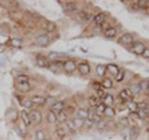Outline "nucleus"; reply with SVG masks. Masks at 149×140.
<instances>
[{
    "mask_svg": "<svg viewBox=\"0 0 149 140\" xmlns=\"http://www.w3.org/2000/svg\"><path fill=\"white\" fill-rule=\"evenodd\" d=\"M120 123H122V124L124 125V127H128V125H129V119H128V118H125V116H124V118L120 119Z\"/></svg>",
    "mask_w": 149,
    "mask_h": 140,
    "instance_id": "49530a36",
    "label": "nucleus"
},
{
    "mask_svg": "<svg viewBox=\"0 0 149 140\" xmlns=\"http://www.w3.org/2000/svg\"><path fill=\"white\" fill-rule=\"evenodd\" d=\"M67 132H68L67 129H63V128H57V135H58V137H61V138L66 137V135H67Z\"/></svg>",
    "mask_w": 149,
    "mask_h": 140,
    "instance_id": "58836bf2",
    "label": "nucleus"
},
{
    "mask_svg": "<svg viewBox=\"0 0 149 140\" xmlns=\"http://www.w3.org/2000/svg\"><path fill=\"white\" fill-rule=\"evenodd\" d=\"M49 68L52 72H60L63 69V61H54L49 64Z\"/></svg>",
    "mask_w": 149,
    "mask_h": 140,
    "instance_id": "20e7f679",
    "label": "nucleus"
},
{
    "mask_svg": "<svg viewBox=\"0 0 149 140\" xmlns=\"http://www.w3.org/2000/svg\"><path fill=\"white\" fill-rule=\"evenodd\" d=\"M46 118H47V122L50 124H55V123H57V114L55 113V112L52 110H50L47 115H46Z\"/></svg>",
    "mask_w": 149,
    "mask_h": 140,
    "instance_id": "aec40b11",
    "label": "nucleus"
},
{
    "mask_svg": "<svg viewBox=\"0 0 149 140\" xmlns=\"http://www.w3.org/2000/svg\"><path fill=\"white\" fill-rule=\"evenodd\" d=\"M119 42H120V44H123V45H132V44L134 42L133 36L130 35V34H123L122 36H120Z\"/></svg>",
    "mask_w": 149,
    "mask_h": 140,
    "instance_id": "1a4fd4ad",
    "label": "nucleus"
},
{
    "mask_svg": "<svg viewBox=\"0 0 149 140\" xmlns=\"http://www.w3.org/2000/svg\"><path fill=\"white\" fill-rule=\"evenodd\" d=\"M138 86H139L141 92H148L149 91V79H142V81L138 83Z\"/></svg>",
    "mask_w": 149,
    "mask_h": 140,
    "instance_id": "a211bd4d",
    "label": "nucleus"
},
{
    "mask_svg": "<svg viewBox=\"0 0 149 140\" xmlns=\"http://www.w3.org/2000/svg\"><path fill=\"white\" fill-rule=\"evenodd\" d=\"M60 55L58 52H50L49 53V60H52V61H57V58L60 57Z\"/></svg>",
    "mask_w": 149,
    "mask_h": 140,
    "instance_id": "ea45409f",
    "label": "nucleus"
},
{
    "mask_svg": "<svg viewBox=\"0 0 149 140\" xmlns=\"http://www.w3.org/2000/svg\"><path fill=\"white\" fill-rule=\"evenodd\" d=\"M119 97L120 99L127 102V103H129V102H133V94L130 93L129 89H127V88H124V89H122L119 92Z\"/></svg>",
    "mask_w": 149,
    "mask_h": 140,
    "instance_id": "7ed1b4c3",
    "label": "nucleus"
},
{
    "mask_svg": "<svg viewBox=\"0 0 149 140\" xmlns=\"http://www.w3.org/2000/svg\"><path fill=\"white\" fill-rule=\"evenodd\" d=\"M129 91H130V93H132L133 96H138L139 93H142L141 89H139V86L138 85H133L132 87L129 88Z\"/></svg>",
    "mask_w": 149,
    "mask_h": 140,
    "instance_id": "473e14b6",
    "label": "nucleus"
},
{
    "mask_svg": "<svg viewBox=\"0 0 149 140\" xmlns=\"http://www.w3.org/2000/svg\"><path fill=\"white\" fill-rule=\"evenodd\" d=\"M106 69H107V72H109L111 74H113V76H116L118 72H119V68L117 64H113V63H108L106 66Z\"/></svg>",
    "mask_w": 149,
    "mask_h": 140,
    "instance_id": "2eb2a0df",
    "label": "nucleus"
},
{
    "mask_svg": "<svg viewBox=\"0 0 149 140\" xmlns=\"http://www.w3.org/2000/svg\"><path fill=\"white\" fill-rule=\"evenodd\" d=\"M96 71H97V76L103 78V77H104V74H106V72H107V69H106V66H104V64H97Z\"/></svg>",
    "mask_w": 149,
    "mask_h": 140,
    "instance_id": "4be33fe9",
    "label": "nucleus"
},
{
    "mask_svg": "<svg viewBox=\"0 0 149 140\" xmlns=\"http://www.w3.org/2000/svg\"><path fill=\"white\" fill-rule=\"evenodd\" d=\"M104 20H106V15L103 12H98L97 15H95V16H93V19H92V21L95 22V25H102L104 22Z\"/></svg>",
    "mask_w": 149,
    "mask_h": 140,
    "instance_id": "9b49d317",
    "label": "nucleus"
},
{
    "mask_svg": "<svg viewBox=\"0 0 149 140\" xmlns=\"http://www.w3.org/2000/svg\"><path fill=\"white\" fill-rule=\"evenodd\" d=\"M88 103H90L91 107H97L100 104V98L98 97H95V96H92L88 98Z\"/></svg>",
    "mask_w": 149,
    "mask_h": 140,
    "instance_id": "bb28decb",
    "label": "nucleus"
},
{
    "mask_svg": "<svg viewBox=\"0 0 149 140\" xmlns=\"http://www.w3.org/2000/svg\"><path fill=\"white\" fill-rule=\"evenodd\" d=\"M97 92V97H100V98H102V99H103L104 98V96H106V93L102 91V89H100V91H96Z\"/></svg>",
    "mask_w": 149,
    "mask_h": 140,
    "instance_id": "de8ad7c7",
    "label": "nucleus"
},
{
    "mask_svg": "<svg viewBox=\"0 0 149 140\" xmlns=\"http://www.w3.org/2000/svg\"><path fill=\"white\" fill-rule=\"evenodd\" d=\"M103 114H104L106 116H109V118H112V116L116 115V110H114L113 107H106Z\"/></svg>",
    "mask_w": 149,
    "mask_h": 140,
    "instance_id": "b1692460",
    "label": "nucleus"
},
{
    "mask_svg": "<svg viewBox=\"0 0 149 140\" xmlns=\"http://www.w3.org/2000/svg\"><path fill=\"white\" fill-rule=\"evenodd\" d=\"M77 69L81 74H88L91 72V67H90V64H88V62H81L77 66Z\"/></svg>",
    "mask_w": 149,
    "mask_h": 140,
    "instance_id": "423d86ee",
    "label": "nucleus"
},
{
    "mask_svg": "<svg viewBox=\"0 0 149 140\" xmlns=\"http://www.w3.org/2000/svg\"><path fill=\"white\" fill-rule=\"evenodd\" d=\"M16 88L20 92H29L31 89V86H30V83L27 82V83H16Z\"/></svg>",
    "mask_w": 149,
    "mask_h": 140,
    "instance_id": "f3484780",
    "label": "nucleus"
},
{
    "mask_svg": "<svg viewBox=\"0 0 149 140\" xmlns=\"http://www.w3.org/2000/svg\"><path fill=\"white\" fill-rule=\"evenodd\" d=\"M22 105H24L25 108L30 109L31 107H32V102H31V99H24V100H22Z\"/></svg>",
    "mask_w": 149,
    "mask_h": 140,
    "instance_id": "a19ab883",
    "label": "nucleus"
},
{
    "mask_svg": "<svg viewBox=\"0 0 149 140\" xmlns=\"http://www.w3.org/2000/svg\"><path fill=\"white\" fill-rule=\"evenodd\" d=\"M138 104V110L139 109H148V104H147V102L146 100H142V102H139Z\"/></svg>",
    "mask_w": 149,
    "mask_h": 140,
    "instance_id": "37998d69",
    "label": "nucleus"
},
{
    "mask_svg": "<svg viewBox=\"0 0 149 140\" xmlns=\"http://www.w3.org/2000/svg\"><path fill=\"white\" fill-rule=\"evenodd\" d=\"M11 45L14 47H21L22 46V40L21 39H13L11 40Z\"/></svg>",
    "mask_w": 149,
    "mask_h": 140,
    "instance_id": "e433bc0d",
    "label": "nucleus"
},
{
    "mask_svg": "<svg viewBox=\"0 0 149 140\" xmlns=\"http://www.w3.org/2000/svg\"><path fill=\"white\" fill-rule=\"evenodd\" d=\"M101 87L103 88V89H109V88L113 87V81L109 78V77H103L101 81Z\"/></svg>",
    "mask_w": 149,
    "mask_h": 140,
    "instance_id": "9d476101",
    "label": "nucleus"
},
{
    "mask_svg": "<svg viewBox=\"0 0 149 140\" xmlns=\"http://www.w3.org/2000/svg\"><path fill=\"white\" fill-rule=\"evenodd\" d=\"M29 116H30V120H31V123H37V124H40L41 122H42V114L40 113L39 110H31L30 113H29Z\"/></svg>",
    "mask_w": 149,
    "mask_h": 140,
    "instance_id": "f03ea898",
    "label": "nucleus"
},
{
    "mask_svg": "<svg viewBox=\"0 0 149 140\" xmlns=\"http://www.w3.org/2000/svg\"><path fill=\"white\" fill-rule=\"evenodd\" d=\"M124 74H125V73H124V71H120V69H119V72L114 76L116 82H122L123 79H124Z\"/></svg>",
    "mask_w": 149,
    "mask_h": 140,
    "instance_id": "f704fd0d",
    "label": "nucleus"
},
{
    "mask_svg": "<svg viewBox=\"0 0 149 140\" xmlns=\"http://www.w3.org/2000/svg\"><path fill=\"white\" fill-rule=\"evenodd\" d=\"M116 36H117V30L114 27H108L104 31V37H107V39H114Z\"/></svg>",
    "mask_w": 149,
    "mask_h": 140,
    "instance_id": "dca6fc26",
    "label": "nucleus"
},
{
    "mask_svg": "<svg viewBox=\"0 0 149 140\" xmlns=\"http://www.w3.org/2000/svg\"><path fill=\"white\" fill-rule=\"evenodd\" d=\"M36 44L39 46H42V47H45V46H47L50 44V37L47 35H40L36 39Z\"/></svg>",
    "mask_w": 149,
    "mask_h": 140,
    "instance_id": "0eeeda50",
    "label": "nucleus"
},
{
    "mask_svg": "<svg viewBox=\"0 0 149 140\" xmlns=\"http://www.w3.org/2000/svg\"><path fill=\"white\" fill-rule=\"evenodd\" d=\"M29 76L27 74H19L16 77V83H27L29 82Z\"/></svg>",
    "mask_w": 149,
    "mask_h": 140,
    "instance_id": "a878e982",
    "label": "nucleus"
},
{
    "mask_svg": "<svg viewBox=\"0 0 149 140\" xmlns=\"http://www.w3.org/2000/svg\"><path fill=\"white\" fill-rule=\"evenodd\" d=\"M88 114H90V113H88L86 109H78L77 110V118H81L83 120L88 119Z\"/></svg>",
    "mask_w": 149,
    "mask_h": 140,
    "instance_id": "5701e85b",
    "label": "nucleus"
},
{
    "mask_svg": "<svg viewBox=\"0 0 149 140\" xmlns=\"http://www.w3.org/2000/svg\"><path fill=\"white\" fill-rule=\"evenodd\" d=\"M137 5L141 9H146L147 5H148V1L147 0H139V1H137Z\"/></svg>",
    "mask_w": 149,
    "mask_h": 140,
    "instance_id": "79ce46f5",
    "label": "nucleus"
},
{
    "mask_svg": "<svg viewBox=\"0 0 149 140\" xmlns=\"http://www.w3.org/2000/svg\"><path fill=\"white\" fill-rule=\"evenodd\" d=\"M31 102H32V104H39V105H41V104H45V97H42V96H32L31 97Z\"/></svg>",
    "mask_w": 149,
    "mask_h": 140,
    "instance_id": "6ab92c4d",
    "label": "nucleus"
},
{
    "mask_svg": "<svg viewBox=\"0 0 149 140\" xmlns=\"http://www.w3.org/2000/svg\"><path fill=\"white\" fill-rule=\"evenodd\" d=\"M45 29H46V32H52L56 29V24L55 22H47V25H46Z\"/></svg>",
    "mask_w": 149,
    "mask_h": 140,
    "instance_id": "4c0bfd02",
    "label": "nucleus"
},
{
    "mask_svg": "<svg viewBox=\"0 0 149 140\" xmlns=\"http://www.w3.org/2000/svg\"><path fill=\"white\" fill-rule=\"evenodd\" d=\"M56 102H57V100H56L54 97H47V98H45V103H47V104H51V105H52V104L56 103Z\"/></svg>",
    "mask_w": 149,
    "mask_h": 140,
    "instance_id": "c03bdc74",
    "label": "nucleus"
},
{
    "mask_svg": "<svg viewBox=\"0 0 149 140\" xmlns=\"http://www.w3.org/2000/svg\"><path fill=\"white\" fill-rule=\"evenodd\" d=\"M144 50H146V46H144L143 42H133V53H136V55H143L144 52Z\"/></svg>",
    "mask_w": 149,
    "mask_h": 140,
    "instance_id": "39448f33",
    "label": "nucleus"
},
{
    "mask_svg": "<svg viewBox=\"0 0 149 140\" xmlns=\"http://www.w3.org/2000/svg\"><path fill=\"white\" fill-rule=\"evenodd\" d=\"M36 140H46V133L44 130H37L36 132Z\"/></svg>",
    "mask_w": 149,
    "mask_h": 140,
    "instance_id": "72a5a7b5",
    "label": "nucleus"
},
{
    "mask_svg": "<svg viewBox=\"0 0 149 140\" xmlns=\"http://www.w3.org/2000/svg\"><path fill=\"white\" fill-rule=\"evenodd\" d=\"M77 69V64L73 60H67V61H63V71L67 73H72Z\"/></svg>",
    "mask_w": 149,
    "mask_h": 140,
    "instance_id": "f257e3e1",
    "label": "nucleus"
},
{
    "mask_svg": "<svg viewBox=\"0 0 149 140\" xmlns=\"http://www.w3.org/2000/svg\"><path fill=\"white\" fill-rule=\"evenodd\" d=\"M97 125H98V129L101 130V129H103V128H106V125H107V123L106 122H103V120H102V122H100L98 124H97Z\"/></svg>",
    "mask_w": 149,
    "mask_h": 140,
    "instance_id": "09e8293b",
    "label": "nucleus"
},
{
    "mask_svg": "<svg viewBox=\"0 0 149 140\" xmlns=\"http://www.w3.org/2000/svg\"><path fill=\"white\" fill-rule=\"evenodd\" d=\"M104 109H106V105H104L103 102H101V103L96 107V113L98 114V115H102V114L104 113Z\"/></svg>",
    "mask_w": 149,
    "mask_h": 140,
    "instance_id": "c756f323",
    "label": "nucleus"
},
{
    "mask_svg": "<svg viewBox=\"0 0 149 140\" xmlns=\"http://www.w3.org/2000/svg\"><path fill=\"white\" fill-rule=\"evenodd\" d=\"M65 9L68 10V11H74L77 9V6L73 1H68V3H66V5H65Z\"/></svg>",
    "mask_w": 149,
    "mask_h": 140,
    "instance_id": "2f4dec72",
    "label": "nucleus"
},
{
    "mask_svg": "<svg viewBox=\"0 0 149 140\" xmlns=\"http://www.w3.org/2000/svg\"><path fill=\"white\" fill-rule=\"evenodd\" d=\"M46 140H51V139H46Z\"/></svg>",
    "mask_w": 149,
    "mask_h": 140,
    "instance_id": "603ef678",
    "label": "nucleus"
},
{
    "mask_svg": "<svg viewBox=\"0 0 149 140\" xmlns=\"http://www.w3.org/2000/svg\"><path fill=\"white\" fill-rule=\"evenodd\" d=\"M20 118L22 120V123H24L25 127H29V125L31 124V120H30V116H29V113L24 109V110H21L20 112Z\"/></svg>",
    "mask_w": 149,
    "mask_h": 140,
    "instance_id": "f8f14e48",
    "label": "nucleus"
},
{
    "mask_svg": "<svg viewBox=\"0 0 149 140\" xmlns=\"http://www.w3.org/2000/svg\"><path fill=\"white\" fill-rule=\"evenodd\" d=\"M88 120H90L92 124H98L100 122H102V116L98 115L97 113H90L88 114Z\"/></svg>",
    "mask_w": 149,
    "mask_h": 140,
    "instance_id": "4468645a",
    "label": "nucleus"
},
{
    "mask_svg": "<svg viewBox=\"0 0 149 140\" xmlns=\"http://www.w3.org/2000/svg\"><path fill=\"white\" fill-rule=\"evenodd\" d=\"M66 125H67V130H70V132H72V133L76 132V127H74V124H73L72 120H68V119H67Z\"/></svg>",
    "mask_w": 149,
    "mask_h": 140,
    "instance_id": "c9c22d12",
    "label": "nucleus"
},
{
    "mask_svg": "<svg viewBox=\"0 0 149 140\" xmlns=\"http://www.w3.org/2000/svg\"><path fill=\"white\" fill-rule=\"evenodd\" d=\"M128 108H129V110L132 112V113H137V112H138L137 102H129V103H128Z\"/></svg>",
    "mask_w": 149,
    "mask_h": 140,
    "instance_id": "7c9ffc66",
    "label": "nucleus"
},
{
    "mask_svg": "<svg viewBox=\"0 0 149 140\" xmlns=\"http://www.w3.org/2000/svg\"><path fill=\"white\" fill-rule=\"evenodd\" d=\"M85 125H86V127H88V128H91L93 124H92V123H91V122H90V120H88V119H86V120H85Z\"/></svg>",
    "mask_w": 149,
    "mask_h": 140,
    "instance_id": "3c124183",
    "label": "nucleus"
},
{
    "mask_svg": "<svg viewBox=\"0 0 149 140\" xmlns=\"http://www.w3.org/2000/svg\"><path fill=\"white\" fill-rule=\"evenodd\" d=\"M102 100H103V103H104L106 107H112V105H113V103H114V98H113V96H112V94H106Z\"/></svg>",
    "mask_w": 149,
    "mask_h": 140,
    "instance_id": "412c9836",
    "label": "nucleus"
},
{
    "mask_svg": "<svg viewBox=\"0 0 149 140\" xmlns=\"http://www.w3.org/2000/svg\"><path fill=\"white\" fill-rule=\"evenodd\" d=\"M57 122H60V123L67 122V114L65 113V112H58V114H57Z\"/></svg>",
    "mask_w": 149,
    "mask_h": 140,
    "instance_id": "c85d7f7f",
    "label": "nucleus"
},
{
    "mask_svg": "<svg viewBox=\"0 0 149 140\" xmlns=\"http://www.w3.org/2000/svg\"><path fill=\"white\" fill-rule=\"evenodd\" d=\"M142 56H143L144 58H149V49H147V47H146V50H144V52H143V55H142Z\"/></svg>",
    "mask_w": 149,
    "mask_h": 140,
    "instance_id": "8fccbe9b",
    "label": "nucleus"
},
{
    "mask_svg": "<svg viewBox=\"0 0 149 140\" xmlns=\"http://www.w3.org/2000/svg\"><path fill=\"white\" fill-rule=\"evenodd\" d=\"M92 87L95 88L96 91H100V89H102V87H101V83H100V82H96V81L92 83Z\"/></svg>",
    "mask_w": 149,
    "mask_h": 140,
    "instance_id": "a18cd8bd",
    "label": "nucleus"
},
{
    "mask_svg": "<svg viewBox=\"0 0 149 140\" xmlns=\"http://www.w3.org/2000/svg\"><path fill=\"white\" fill-rule=\"evenodd\" d=\"M72 122H73V124H74V127H76V128H83V127H85V120L81 119V118H77V116H76Z\"/></svg>",
    "mask_w": 149,
    "mask_h": 140,
    "instance_id": "cd10ccee",
    "label": "nucleus"
},
{
    "mask_svg": "<svg viewBox=\"0 0 149 140\" xmlns=\"http://www.w3.org/2000/svg\"><path fill=\"white\" fill-rule=\"evenodd\" d=\"M137 114L139 116V119H147L149 116V110L148 109H139L137 112Z\"/></svg>",
    "mask_w": 149,
    "mask_h": 140,
    "instance_id": "393cba45",
    "label": "nucleus"
},
{
    "mask_svg": "<svg viewBox=\"0 0 149 140\" xmlns=\"http://www.w3.org/2000/svg\"><path fill=\"white\" fill-rule=\"evenodd\" d=\"M36 64L41 68H45V67H49V62H47V58L42 57V56H37L36 57Z\"/></svg>",
    "mask_w": 149,
    "mask_h": 140,
    "instance_id": "ddd939ff",
    "label": "nucleus"
},
{
    "mask_svg": "<svg viewBox=\"0 0 149 140\" xmlns=\"http://www.w3.org/2000/svg\"><path fill=\"white\" fill-rule=\"evenodd\" d=\"M65 108H66V103H65L63 100H57L55 104L51 105V110L52 112H62Z\"/></svg>",
    "mask_w": 149,
    "mask_h": 140,
    "instance_id": "6e6552de",
    "label": "nucleus"
}]
</instances>
